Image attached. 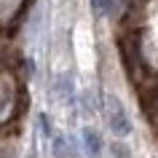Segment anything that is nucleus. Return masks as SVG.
I'll return each instance as SVG.
<instances>
[{
  "mask_svg": "<svg viewBox=\"0 0 158 158\" xmlns=\"http://www.w3.org/2000/svg\"><path fill=\"white\" fill-rule=\"evenodd\" d=\"M102 115H105V123L110 126L113 134H118V137L131 134V121L126 115L123 105H121L113 94H102Z\"/></svg>",
  "mask_w": 158,
  "mask_h": 158,
  "instance_id": "nucleus-1",
  "label": "nucleus"
},
{
  "mask_svg": "<svg viewBox=\"0 0 158 158\" xmlns=\"http://www.w3.org/2000/svg\"><path fill=\"white\" fill-rule=\"evenodd\" d=\"M14 107H16V81L8 67L0 64V123L11 118Z\"/></svg>",
  "mask_w": 158,
  "mask_h": 158,
  "instance_id": "nucleus-2",
  "label": "nucleus"
},
{
  "mask_svg": "<svg viewBox=\"0 0 158 158\" xmlns=\"http://www.w3.org/2000/svg\"><path fill=\"white\" fill-rule=\"evenodd\" d=\"M83 148H86V153H89L91 158H97V156L102 153V139H99V134L94 131V129H89V126L83 129Z\"/></svg>",
  "mask_w": 158,
  "mask_h": 158,
  "instance_id": "nucleus-3",
  "label": "nucleus"
},
{
  "mask_svg": "<svg viewBox=\"0 0 158 158\" xmlns=\"http://www.w3.org/2000/svg\"><path fill=\"white\" fill-rule=\"evenodd\" d=\"M54 91H56V97L62 102H70V99H73V78H70V75H59Z\"/></svg>",
  "mask_w": 158,
  "mask_h": 158,
  "instance_id": "nucleus-4",
  "label": "nucleus"
},
{
  "mask_svg": "<svg viewBox=\"0 0 158 158\" xmlns=\"http://www.w3.org/2000/svg\"><path fill=\"white\" fill-rule=\"evenodd\" d=\"M97 16H115L118 14V0H91Z\"/></svg>",
  "mask_w": 158,
  "mask_h": 158,
  "instance_id": "nucleus-5",
  "label": "nucleus"
},
{
  "mask_svg": "<svg viewBox=\"0 0 158 158\" xmlns=\"http://www.w3.org/2000/svg\"><path fill=\"white\" fill-rule=\"evenodd\" d=\"M14 59H16V54H14V48L8 46V40L0 35V64H14Z\"/></svg>",
  "mask_w": 158,
  "mask_h": 158,
  "instance_id": "nucleus-6",
  "label": "nucleus"
},
{
  "mask_svg": "<svg viewBox=\"0 0 158 158\" xmlns=\"http://www.w3.org/2000/svg\"><path fill=\"white\" fill-rule=\"evenodd\" d=\"M0 158H16V148H14V142L8 137H3L0 134Z\"/></svg>",
  "mask_w": 158,
  "mask_h": 158,
  "instance_id": "nucleus-7",
  "label": "nucleus"
},
{
  "mask_svg": "<svg viewBox=\"0 0 158 158\" xmlns=\"http://www.w3.org/2000/svg\"><path fill=\"white\" fill-rule=\"evenodd\" d=\"M54 153H56V158H67V142H64V137H54Z\"/></svg>",
  "mask_w": 158,
  "mask_h": 158,
  "instance_id": "nucleus-8",
  "label": "nucleus"
}]
</instances>
